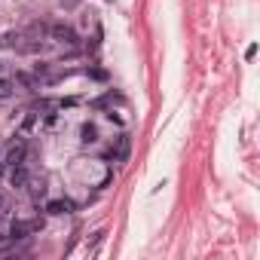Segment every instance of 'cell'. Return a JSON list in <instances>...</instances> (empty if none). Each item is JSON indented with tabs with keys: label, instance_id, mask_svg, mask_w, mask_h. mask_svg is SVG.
I'll return each instance as SVG.
<instances>
[{
	"label": "cell",
	"instance_id": "cell-1",
	"mask_svg": "<svg viewBox=\"0 0 260 260\" xmlns=\"http://www.w3.org/2000/svg\"><path fill=\"white\" fill-rule=\"evenodd\" d=\"M128 150H132V138H128L125 132L122 135H116V144L104 153V159H113V162H125L128 159Z\"/></svg>",
	"mask_w": 260,
	"mask_h": 260
},
{
	"label": "cell",
	"instance_id": "cell-2",
	"mask_svg": "<svg viewBox=\"0 0 260 260\" xmlns=\"http://www.w3.org/2000/svg\"><path fill=\"white\" fill-rule=\"evenodd\" d=\"M49 37H52V40H58V43H74V40H77L74 28H71V25H64V22L49 25Z\"/></svg>",
	"mask_w": 260,
	"mask_h": 260
},
{
	"label": "cell",
	"instance_id": "cell-3",
	"mask_svg": "<svg viewBox=\"0 0 260 260\" xmlns=\"http://www.w3.org/2000/svg\"><path fill=\"white\" fill-rule=\"evenodd\" d=\"M31 230H37V223L13 220V223H10V239H13V245H16V242H22V239H28V233H31Z\"/></svg>",
	"mask_w": 260,
	"mask_h": 260
},
{
	"label": "cell",
	"instance_id": "cell-4",
	"mask_svg": "<svg viewBox=\"0 0 260 260\" xmlns=\"http://www.w3.org/2000/svg\"><path fill=\"white\" fill-rule=\"evenodd\" d=\"M25 156H28V144L19 138V141H13V147L7 150V162L10 166H19V162H25Z\"/></svg>",
	"mask_w": 260,
	"mask_h": 260
},
{
	"label": "cell",
	"instance_id": "cell-5",
	"mask_svg": "<svg viewBox=\"0 0 260 260\" xmlns=\"http://www.w3.org/2000/svg\"><path fill=\"white\" fill-rule=\"evenodd\" d=\"M77 205L71 202V199H49L46 202V214H52V217H58V214H71Z\"/></svg>",
	"mask_w": 260,
	"mask_h": 260
},
{
	"label": "cell",
	"instance_id": "cell-6",
	"mask_svg": "<svg viewBox=\"0 0 260 260\" xmlns=\"http://www.w3.org/2000/svg\"><path fill=\"white\" fill-rule=\"evenodd\" d=\"M80 141L83 144H98V125L95 122H83L80 125Z\"/></svg>",
	"mask_w": 260,
	"mask_h": 260
},
{
	"label": "cell",
	"instance_id": "cell-7",
	"mask_svg": "<svg viewBox=\"0 0 260 260\" xmlns=\"http://www.w3.org/2000/svg\"><path fill=\"white\" fill-rule=\"evenodd\" d=\"M10 184H13V187H19V190L28 184V172H25V166H22V162H19V166H13V172H10Z\"/></svg>",
	"mask_w": 260,
	"mask_h": 260
},
{
	"label": "cell",
	"instance_id": "cell-8",
	"mask_svg": "<svg viewBox=\"0 0 260 260\" xmlns=\"http://www.w3.org/2000/svg\"><path fill=\"white\" fill-rule=\"evenodd\" d=\"M28 190H31V196H34V202H37V199H43V196H46V181H43V178H40V181H31V187H28Z\"/></svg>",
	"mask_w": 260,
	"mask_h": 260
},
{
	"label": "cell",
	"instance_id": "cell-9",
	"mask_svg": "<svg viewBox=\"0 0 260 260\" xmlns=\"http://www.w3.org/2000/svg\"><path fill=\"white\" fill-rule=\"evenodd\" d=\"M13 92H16V83L7 80V77H0V98H10Z\"/></svg>",
	"mask_w": 260,
	"mask_h": 260
},
{
	"label": "cell",
	"instance_id": "cell-10",
	"mask_svg": "<svg viewBox=\"0 0 260 260\" xmlns=\"http://www.w3.org/2000/svg\"><path fill=\"white\" fill-rule=\"evenodd\" d=\"M37 125V110H31L25 119H22V128H25V132H28V128H34Z\"/></svg>",
	"mask_w": 260,
	"mask_h": 260
},
{
	"label": "cell",
	"instance_id": "cell-11",
	"mask_svg": "<svg viewBox=\"0 0 260 260\" xmlns=\"http://www.w3.org/2000/svg\"><path fill=\"white\" fill-rule=\"evenodd\" d=\"M7 208H10V202H7V196H4V193H0V220L7 217Z\"/></svg>",
	"mask_w": 260,
	"mask_h": 260
}]
</instances>
